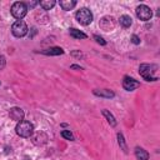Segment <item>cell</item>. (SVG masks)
<instances>
[{"label":"cell","mask_w":160,"mask_h":160,"mask_svg":"<svg viewBox=\"0 0 160 160\" xmlns=\"http://www.w3.org/2000/svg\"><path fill=\"white\" fill-rule=\"evenodd\" d=\"M155 69L156 66L155 65H150V64H141L139 66V72L140 75L144 78V80L146 81H156L158 78L154 76V72H155Z\"/></svg>","instance_id":"cell-1"},{"label":"cell","mask_w":160,"mask_h":160,"mask_svg":"<svg viewBox=\"0 0 160 160\" xmlns=\"http://www.w3.org/2000/svg\"><path fill=\"white\" fill-rule=\"evenodd\" d=\"M15 130H16V134H18L19 136H21V138H29V136L32 135L34 126H32L31 122L22 120V121H19V122H18Z\"/></svg>","instance_id":"cell-2"},{"label":"cell","mask_w":160,"mask_h":160,"mask_svg":"<svg viewBox=\"0 0 160 160\" xmlns=\"http://www.w3.org/2000/svg\"><path fill=\"white\" fill-rule=\"evenodd\" d=\"M10 11H11V15H12L14 18H16L18 20H21V19L26 15V12H28V8H26V4H25V2L16 1V2L12 4Z\"/></svg>","instance_id":"cell-3"},{"label":"cell","mask_w":160,"mask_h":160,"mask_svg":"<svg viewBox=\"0 0 160 160\" xmlns=\"http://www.w3.org/2000/svg\"><path fill=\"white\" fill-rule=\"evenodd\" d=\"M75 18L81 25H89L92 21V12L86 8H82L78 10V12L75 14Z\"/></svg>","instance_id":"cell-4"},{"label":"cell","mask_w":160,"mask_h":160,"mask_svg":"<svg viewBox=\"0 0 160 160\" xmlns=\"http://www.w3.org/2000/svg\"><path fill=\"white\" fill-rule=\"evenodd\" d=\"M11 32L16 38H21L28 32V25L22 20H16L11 26Z\"/></svg>","instance_id":"cell-5"},{"label":"cell","mask_w":160,"mask_h":160,"mask_svg":"<svg viewBox=\"0 0 160 160\" xmlns=\"http://www.w3.org/2000/svg\"><path fill=\"white\" fill-rule=\"evenodd\" d=\"M136 16H138L140 20H142V21H148V20L151 19L152 11H151V9H150L149 6H146V5H139V6L136 8Z\"/></svg>","instance_id":"cell-6"},{"label":"cell","mask_w":160,"mask_h":160,"mask_svg":"<svg viewBox=\"0 0 160 160\" xmlns=\"http://www.w3.org/2000/svg\"><path fill=\"white\" fill-rule=\"evenodd\" d=\"M139 86H140V82L136 81L135 79L130 78V76H125L124 80H122V88L125 90H128V91H132Z\"/></svg>","instance_id":"cell-7"},{"label":"cell","mask_w":160,"mask_h":160,"mask_svg":"<svg viewBox=\"0 0 160 160\" xmlns=\"http://www.w3.org/2000/svg\"><path fill=\"white\" fill-rule=\"evenodd\" d=\"M9 115H10V118L12 120H15L18 122L19 121H22V119H24V111L20 108H12V109H10Z\"/></svg>","instance_id":"cell-8"},{"label":"cell","mask_w":160,"mask_h":160,"mask_svg":"<svg viewBox=\"0 0 160 160\" xmlns=\"http://www.w3.org/2000/svg\"><path fill=\"white\" fill-rule=\"evenodd\" d=\"M41 54H45V55H62L64 50L61 48L54 46V48H49L46 50H41Z\"/></svg>","instance_id":"cell-9"},{"label":"cell","mask_w":160,"mask_h":160,"mask_svg":"<svg viewBox=\"0 0 160 160\" xmlns=\"http://www.w3.org/2000/svg\"><path fill=\"white\" fill-rule=\"evenodd\" d=\"M135 156L138 160H148L149 159V154L146 150H144L142 148H135Z\"/></svg>","instance_id":"cell-10"},{"label":"cell","mask_w":160,"mask_h":160,"mask_svg":"<svg viewBox=\"0 0 160 160\" xmlns=\"http://www.w3.org/2000/svg\"><path fill=\"white\" fill-rule=\"evenodd\" d=\"M59 4L64 10H71L72 8H75L76 1H74V0H61Z\"/></svg>","instance_id":"cell-11"},{"label":"cell","mask_w":160,"mask_h":160,"mask_svg":"<svg viewBox=\"0 0 160 160\" xmlns=\"http://www.w3.org/2000/svg\"><path fill=\"white\" fill-rule=\"evenodd\" d=\"M55 1L54 0H41V1H39V5L44 9V10H50V9H52L54 6H55Z\"/></svg>","instance_id":"cell-12"},{"label":"cell","mask_w":160,"mask_h":160,"mask_svg":"<svg viewBox=\"0 0 160 160\" xmlns=\"http://www.w3.org/2000/svg\"><path fill=\"white\" fill-rule=\"evenodd\" d=\"M70 35L72 36V38H75V39H85L86 38V34H84L82 31H80V30H78V29H70Z\"/></svg>","instance_id":"cell-13"},{"label":"cell","mask_w":160,"mask_h":160,"mask_svg":"<svg viewBox=\"0 0 160 160\" xmlns=\"http://www.w3.org/2000/svg\"><path fill=\"white\" fill-rule=\"evenodd\" d=\"M119 22L124 26V28H129L131 25V18L129 15H121L119 19Z\"/></svg>","instance_id":"cell-14"},{"label":"cell","mask_w":160,"mask_h":160,"mask_svg":"<svg viewBox=\"0 0 160 160\" xmlns=\"http://www.w3.org/2000/svg\"><path fill=\"white\" fill-rule=\"evenodd\" d=\"M94 94L95 95H99V96H105V98H112L114 96V92L112 91H110V90H108V89H104V90H95L94 91Z\"/></svg>","instance_id":"cell-15"},{"label":"cell","mask_w":160,"mask_h":160,"mask_svg":"<svg viewBox=\"0 0 160 160\" xmlns=\"http://www.w3.org/2000/svg\"><path fill=\"white\" fill-rule=\"evenodd\" d=\"M102 115L106 118V120L109 121V124H110L111 126H115V125H116V120H115V118H114L112 114H110L108 110H102Z\"/></svg>","instance_id":"cell-16"},{"label":"cell","mask_w":160,"mask_h":160,"mask_svg":"<svg viewBox=\"0 0 160 160\" xmlns=\"http://www.w3.org/2000/svg\"><path fill=\"white\" fill-rule=\"evenodd\" d=\"M118 142H119V146L122 149V151L124 152H128V146H126V144H125V139H124V136H122V134H118Z\"/></svg>","instance_id":"cell-17"},{"label":"cell","mask_w":160,"mask_h":160,"mask_svg":"<svg viewBox=\"0 0 160 160\" xmlns=\"http://www.w3.org/2000/svg\"><path fill=\"white\" fill-rule=\"evenodd\" d=\"M61 136L68 139V140H74V135L70 132V130H62L61 131Z\"/></svg>","instance_id":"cell-18"},{"label":"cell","mask_w":160,"mask_h":160,"mask_svg":"<svg viewBox=\"0 0 160 160\" xmlns=\"http://www.w3.org/2000/svg\"><path fill=\"white\" fill-rule=\"evenodd\" d=\"M5 64H6V60H5V56L0 55V70H2L5 68Z\"/></svg>","instance_id":"cell-19"},{"label":"cell","mask_w":160,"mask_h":160,"mask_svg":"<svg viewBox=\"0 0 160 160\" xmlns=\"http://www.w3.org/2000/svg\"><path fill=\"white\" fill-rule=\"evenodd\" d=\"M94 39H96V41H98L99 44H101V45H105V41H104V39H102V38H100L99 35H94Z\"/></svg>","instance_id":"cell-20"},{"label":"cell","mask_w":160,"mask_h":160,"mask_svg":"<svg viewBox=\"0 0 160 160\" xmlns=\"http://www.w3.org/2000/svg\"><path fill=\"white\" fill-rule=\"evenodd\" d=\"M131 41H132L134 44H140V39H139L136 35H132V36H131Z\"/></svg>","instance_id":"cell-21"}]
</instances>
